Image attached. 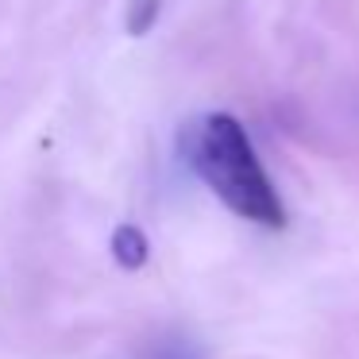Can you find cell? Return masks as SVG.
Returning <instances> with one entry per match:
<instances>
[{
  "instance_id": "4",
  "label": "cell",
  "mask_w": 359,
  "mask_h": 359,
  "mask_svg": "<svg viewBox=\"0 0 359 359\" xmlns=\"http://www.w3.org/2000/svg\"><path fill=\"white\" fill-rule=\"evenodd\" d=\"M143 359H201V348H194L186 336H163V340L151 344Z\"/></svg>"
},
{
  "instance_id": "2",
  "label": "cell",
  "mask_w": 359,
  "mask_h": 359,
  "mask_svg": "<svg viewBox=\"0 0 359 359\" xmlns=\"http://www.w3.org/2000/svg\"><path fill=\"white\" fill-rule=\"evenodd\" d=\"M147 255H151V248H147L143 228L116 224V232H112V259H116L124 271H140V266L147 263Z\"/></svg>"
},
{
  "instance_id": "3",
  "label": "cell",
  "mask_w": 359,
  "mask_h": 359,
  "mask_svg": "<svg viewBox=\"0 0 359 359\" xmlns=\"http://www.w3.org/2000/svg\"><path fill=\"white\" fill-rule=\"evenodd\" d=\"M163 16V0H128V12H124V32L132 39H143L151 35V27L158 24Z\"/></svg>"
},
{
  "instance_id": "1",
  "label": "cell",
  "mask_w": 359,
  "mask_h": 359,
  "mask_svg": "<svg viewBox=\"0 0 359 359\" xmlns=\"http://www.w3.org/2000/svg\"><path fill=\"white\" fill-rule=\"evenodd\" d=\"M186 163L228 212L259 228H286V205L274 189L248 128L228 112H205L186 128Z\"/></svg>"
}]
</instances>
